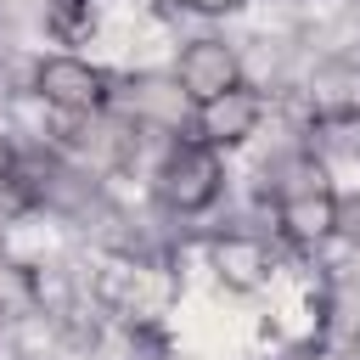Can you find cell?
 Masks as SVG:
<instances>
[{
    "instance_id": "1",
    "label": "cell",
    "mask_w": 360,
    "mask_h": 360,
    "mask_svg": "<svg viewBox=\"0 0 360 360\" xmlns=\"http://www.w3.org/2000/svg\"><path fill=\"white\" fill-rule=\"evenodd\" d=\"M338 208L343 197L332 191L326 169L315 158H292L276 180V225L292 248H321L326 236H338Z\"/></svg>"
},
{
    "instance_id": "2",
    "label": "cell",
    "mask_w": 360,
    "mask_h": 360,
    "mask_svg": "<svg viewBox=\"0 0 360 360\" xmlns=\"http://www.w3.org/2000/svg\"><path fill=\"white\" fill-rule=\"evenodd\" d=\"M219 191H225V163H219V152L214 146H202V141H169V152H163V163H158V197L174 208V214H202V208H214L219 202Z\"/></svg>"
},
{
    "instance_id": "3",
    "label": "cell",
    "mask_w": 360,
    "mask_h": 360,
    "mask_svg": "<svg viewBox=\"0 0 360 360\" xmlns=\"http://www.w3.org/2000/svg\"><path fill=\"white\" fill-rule=\"evenodd\" d=\"M34 96L45 101V107H56V112H68V118H90V112H101L107 107V73L101 68H90L84 56H39V68H34Z\"/></svg>"
},
{
    "instance_id": "4",
    "label": "cell",
    "mask_w": 360,
    "mask_h": 360,
    "mask_svg": "<svg viewBox=\"0 0 360 360\" xmlns=\"http://www.w3.org/2000/svg\"><path fill=\"white\" fill-rule=\"evenodd\" d=\"M174 84H180V96H186L191 107H202V101H214V96H225V90L242 84V62H236V51H231L225 39L202 34V39H191V45L180 51Z\"/></svg>"
},
{
    "instance_id": "5",
    "label": "cell",
    "mask_w": 360,
    "mask_h": 360,
    "mask_svg": "<svg viewBox=\"0 0 360 360\" xmlns=\"http://www.w3.org/2000/svg\"><path fill=\"white\" fill-rule=\"evenodd\" d=\"M259 118H264V96L242 79L236 90H225V96H214V101L197 107V118H191V141L225 152V146H242V141L259 129Z\"/></svg>"
},
{
    "instance_id": "6",
    "label": "cell",
    "mask_w": 360,
    "mask_h": 360,
    "mask_svg": "<svg viewBox=\"0 0 360 360\" xmlns=\"http://www.w3.org/2000/svg\"><path fill=\"white\" fill-rule=\"evenodd\" d=\"M34 298H39L34 276H28L22 264L0 259V321H11V315H28V309H34Z\"/></svg>"
},
{
    "instance_id": "7",
    "label": "cell",
    "mask_w": 360,
    "mask_h": 360,
    "mask_svg": "<svg viewBox=\"0 0 360 360\" xmlns=\"http://www.w3.org/2000/svg\"><path fill=\"white\" fill-rule=\"evenodd\" d=\"M264 270V253L253 242H219V276H231L236 287H253Z\"/></svg>"
},
{
    "instance_id": "8",
    "label": "cell",
    "mask_w": 360,
    "mask_h": 360,
    "mask_svg": "<svg viewBox=\"0 0 360 360\" xmlns=\"http://www.w3.org/2000/svg\"><path fill=\"white\" fill-rule=\"evenodd\" d=\"M338 231L360 248V191H349V197H343V208H338Z\"/></svg>"
},
{
    "instance_id": "9",
    "label": "cell",
    "mask_w": 360,
    "mask_h": 360,
    "mask_svg": "<svg viewBox=\"0 0 360 360\" xmlns=\"http://www.w3.org/2000/svg\"><path fill=\"white\" fill-rule=\"evenodd\" d=\"M186 11H202V17H225V11H236L242 0H180Z\"/></svg>"
},
{
    "instance_id": "10",
    "label": "cell",
    "mask_w": 360,
    "mask_h": 360,
    "mask_svg": "<svg viewBox=\"0 0 360 360\" xmlns=\"http://www.w3.org/2000/svg\"><path fill=\"white\" fill-rule=\"evenodd\" d=\"M304 360H332V354H304Z\"/></svg>"
}]
</instances>
